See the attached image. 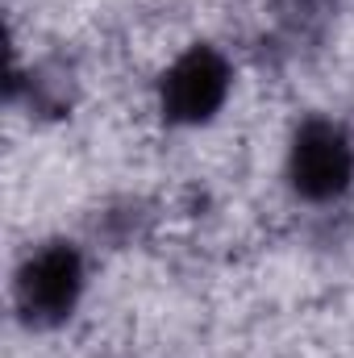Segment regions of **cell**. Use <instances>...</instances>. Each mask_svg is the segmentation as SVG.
<instances>
[{
    "instance_id": "1",
    "label": "cell",
    "mask_w": 354,
    "mask_h": 358,
    "mask_svg": "<svg viewBox=\"0 0 354 358\" xmlns=\"http://www.w3.org/2000/svg\"><path fill=\"white\" fill-rule=\"evenodd\" d=\"M80 283H84V267L71 246L63 242L42 246L38 255L25 259V267L17 275V308L38 325L63 321L76 308Z\"/></svg>"
},
{
    "instance_id": "2",
    "label": "cell",
    "mask_w": 354,
    "mask_h": 358,
    "mask_svg": "<svg viewBox=\"0 0 354 358\" xmlns=\"http://www.w3.org/2000/svg\"><path fill=\"white\" fill-rule=\"evenodd\" d=\"M354 176V150L346 134L325 121H309L292 146V183L309 200H334Z\"/></svg>"
},
{
    "instance_id": "3",
    "label": "cell",
    "mask_w": 354,
    "mask_h": 358,
    "mask_svg": "<svg viewBox=\"0 0 354 358\" xmlns=\"http://www.w3.org/2000/svg\"><path fill=\"white\" fill-rule=\"evenodd\" d=\"M229 92V67L217 50L192 46L163 80V108L171 121H204Z\"/></svg>"
}]
</instances>
